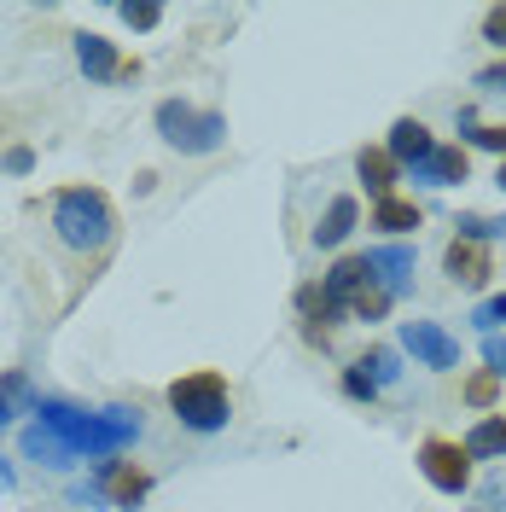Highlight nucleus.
<instances>
[{"label":"nucleus","mask_w":506,"mask_h":512,"mask_svg":"<svg viewBox=\"0 0 506 512\" xmlns=\"http://www.w3.org/2000/svg\"><path fill=\"white\" fill-rule=\"evenodd\" d=\"M35 425L41 431H53L70 454H94V460H111L117 448H128L140 437V414H128V408H105V414H82V408H70V402H35Z\"/></svg>","instance_id":"nucleus-1"},{"label":"nucleus","mask_w":506,"mask_h":512,"mask_svg":"<svg viewBox=\"0 0 506 512\" xmlns=\"http://www.w3.org/2000/svg\"><path fill=\"white\" fill-rule=\"evenodd\" d=\"M53 227H59V239L70 251H99L111 239L117 216H111V198L99 187H64L53 198Z\"/></svg>","instance_id":"nucleus-2"},{"label":"nucleus","mask_w":506,"mask_h":512,"mask_svg":"<svg viewBox=\"0 0 506 512\" xmlns=\"http://www.w3.org/2000/svg\"><path fill=\"white\" fill-rule=\"evenodd\" d=\"M169 408L175 419L187 425V431H222L227 419H233V396H227V379L222 373H187V379L169 384Z\"/></svg>","instance_id":"nucleus-3"},{"label":"nucleus","mask_w":506,"mask_h":512,"mask_svg":"<svg viewBox=\"0 0 506 512\" xmlns=\"http://www.w3.org/2000/svg\"><path fill=\"white\" fill-rule=\"evenodd\" d=\"M158 134L175 146V152L204 158V152H216V146L227 140V117L222 111H192L187 99H163L158 105Z\"/></svg>","instance_id":"nucleus-4"},{"label":"nucleus","mask_w":506,"mask_h":512,"mask_svg":"<svg viewBox=\"0 0 506 512\" xmlns=\"http://www.w3.org/2000/svg\"><path fill=\"white\" fill-rule=\"evenodd\" d=\"M419 472L437 483L443 495H460V489L472 483V454H466V443H448V437H425V443H419Z\"/></svg>","instance_id":"nucleus-5"},{"label":"nucleus","mask_w":506,"mask_h":512,"mask_svg":"<svg viewBox=\"0 0 506 512\" xmlns=\"http://www.w3.org/2000/svg\"><path fill=\"white\" fill-rule=\"evenodd\" d=\"M402 350H408L419 367H437V373L460 367V338L443 332L437 320H402Z\"/></svg>","instance_id":"nucleus-6"},{"label":"nucleus","mask_w":506,"mask_h":512,"mask_svg":"<svg viewBox=\"0 0 506 512\" xmlns=\"http://www.w3.org/2000/svg\"><path fill=\"white\" fill-rule=\"evenodd\" d=\"M94 489L111 501V507H140V501H146V489H152V478H146L134 460H99Z\"/></svg>","instance_id":"nucleus-7"},{"label":"nucleus","mask_w":506,"mask_h":512,"mask_svg":"<svg viewBox=\"0 0 506 512\" xmlns=\"http://www.w3.org/2000/svg\"><path fill=\"white\" fill-rule=\"evenodd\" d=\"M443 274L454 280V286H483L495 268H489V251L477 245V239H448L443 251Z\"/></svg>","instance_id":"nucleus-8"},{"label":"nucleus","mask_w":506,"mask_h":512,"mask_svg":"<svg viewBox=\"0 0 506 512\" xmlns=\"http://www.w3.org/2000/svg\"><path fill=\"white\" fill-rule=\"evenodd\" d=\"M76 59H82V70H88L94 82H117V76H140V64H123V59H117V47H111L105 35H76Z\"/></svg>","instance_id":"nucleus-9"},{"label":"nucleus","mask_w":506,"mask_h":512,"mask_svg":"<svg viewBox=\"0 0 506 512\" xmlns=\"http://www.w3.org/2000/svg\"><path fill=\"white\" fill-rule=\"evenodd\" d=\"M355 175L367 181V192H373V198H396V181H402V163L390 158L384 146H361V152H355Z\"/></svg>","instance_id":"nucleus-10"},{"label":"nucleus","mask_w":506,"mask_h":512,"mask_svg":"<svg viewBox=\"0 0 506 512\" xmlns=\"http://www.w3.org/2000/svg\"><path fill=\"white\" fill-rule=\"evenodd\" d=\"M466 175H472L466 146H437L431 158L413 169V181H425V187H454V181H466Z\"/></svg>","instance_id":"nucleus-11"},{"label":"nucleus","mask_w":506,"mask_h":512,"mask_svg":"<svg viewBox=\"0 0 506 512\" xmlns=\"http://www.w3.org/2000/svg\"><path fill=\"white\" fill-rule=\"evenodd\" d=\"M384 152L396 163H413V169H419V163L437 152V140H431V128L419 123V117H402V123L390 128V146H384Z\"/></svg>","instance_id":"nucleus-12"},{"label":"nucleus","mask_w":506,"mask_h":512,"mask_svg":"<svg viewBox=\"0 0 506 512\" xmlns=\"http://www.w3.org/2000/svg\"><path fill=\"white\" fill-rule=\"evenodd\" d=\"M367 268H373V280L396 297V291H408V280H413V251L408 245H379V251H367Z\"/></svg>","instance_id":"nucleus-13"},{"label":"nucleus","mask_w":506,"mask_h":512,"mask_svg":"<svg viewBox=\"0 0 506 512\" xmlns=\"http://www.w3.org/2000/svg\"><path fill=\"white\" fill-rule=\"evenodd\" d=\"M355 216H361V204H355L349 192H344V198H332V204H326V216H320V227H315L320 251H338L349 233H355Z\"/></svg>","instance_id":"nucleus-14"},{"label":"nucleus","mask_w":506,"mask_h":512,"mask_svg":"<svg viewBox=\"0 0 506 512\" xmlns=\"http://www.w3.org/2000/svg\"><path fill=\"white\" fill-rule=\"evenodd\" d=\"M367 280H373V268H367V256H344V262H338V268L326 274V297H332L338 309H349V297H355V291L367 286Z\"/></svg>","instance_id":"nucleus-15"},{"label":"nucleus","mask_w":506,"mask_h":512,"mask_svg":"<svg viewBox=\"0 0 506 512\" xmlns=\"http://www.w3.org/2000/svg\"><path fill=\"white\" fill-rule=\"evenodd\" d=\"M466 454L472 460H506V414L477 419L472 431H466Z\"/></svg>","instance_id":"nucleus-16"},{"label":"nucleus","mask_w":506,"mask_h":512,"mask_svg":"<svg viewBox=\"0 0 506 512\" xmlns=\"http://www.w3.org/2000/svg\"><path fill=\"white\" fill-rule=\"evenodd\" d=\"M297 309H303V320H309V338L326 344V320L338 315V303L326 297V286H303V291H297Z\"/></svg>","instance_id":"nucleus-17"},{"label":"nucleus","mask_w":506,"mask_h":512,"mask_svg":"<svg viewBox=\"0 0 506 512\" xmlns=\"http://www.w3.org/2000/svg\"><path fill=\"white\" fill-rule=\"evenodd\" d=\"M373 227H384V233H413L419 227V204L413 198H379L373 204Z\"/></svg>","instance_id":"nucleus-18"},{"label":"nucleus","mask_w":506,"mask_h":512,"mask_svg":"<svg viewBox=\"0 0 506 512\" xmlns=\"http://www.w3.org/2000/svg\"><path fill=\"white\" fill-rule=\"evenodd\" d=\"M460 128H466V140H472V146L501 152V163H506V123H477L472 111H460Z\"/></svg>","instance_id":"nucleus-19"},{"label":"nucleus","mask_w":506,"mask_h":512,"mask_svg":"<svg viewBox=\"0 0 506 512\" xmlns=\"http://www.w3.org/2000/svg\"><path fill=\"white\" fill-rule=\"evenodd\" d=\"M384 309H390V291H384L379 280H367V286L349 297V315L355 320H384Z\"/></svg>","instance_id":"nucleus-20"},{"label":"nucleus","mask_w":506,"mask_h":512,"mask_svg":"<svg viewBox=\"0 0 506 512\" xmlns=\"http://www.w3.org/2000/svg\"><path fill=\"white\" fill-rule=\"evenodd\" d=\"M24 454L47 460V466H64V460H70V448H64L53 431H41V425H30V431H24Z\"/></svg>","instance_id":"nucleus-21"},{"label":"nucleus","mask_w":506,"mask_h":512,"mask_svg":"<svg viewBox=\"0 0 506 512\" xmlns=\"http://www.w3.org/2000/svg\"><path fill=\"white\" fill-rule=\"evenodd\" d=\"M355 367H361L373 384H396V373H402V367H396V350H367Z\"/></svg>","instance_id":"nucleus-22"},{"label":"nucleus","mask_w":506,"mask_h":512,"mask_svg":"<svg viewBox=\"0 0 506 512\" xmlns=\"http://www.w3.org/2000/svg\"><path fill=\"white\" fill-rule=\"evenodd\" d=\"M495 390H501V373H495V367H483V373L466 379V402H472V408H495Z\"/></svg>","instance_id":"nucleus-23"},{"label":"nucleus","mask_w":506,"mask_h":512,"mask_svg":"<svg viewBox=\"0 0 506 512\" xmlns=\"http://www.w3.org/2000/svg\"><path fill=\"white\" fill-rule=\"evenodd\" d=\"M460 239H506V216H460Z\"/></svg>","instance_id":"nucleus-24"},{"label":"nucleus","mask_w":506,"mask_h":512,"mask_svg":"<svg viewBox=\"0 0 506 512\" xmlns=\"http://www.w3.org/2000/svg\"><path fill=\"white\" fill-rule=\"evenodd\" d=\"M163 18V6H152V0H123V24L128 30H152Z\"/></svg>","instance_id":"nucleus-25"},{"label":"nucleus","mask_w":506,"mask_h":512,"mask_svg":"<svg viewBox=\"0 0 506 512\" xmlns=\"http://www.w3.org/2000/svg\"><path fill=\"white\" fill-rule=\"evenodd\" d=\"M472 320L483 326V332H489V338H495V332L506 326V291H501V297H489V303H477V309H472Z\"/></svg>","instance_id":"nucleus-26"},{"label":"nucleus","mask_w":506,"mask_h":512,"mask_svg":"<svg viewBox=\"0 0 506 512\" xmlns=\"http://www.w3.org/2000/svg\"><path fill=\"white\" fill-rule=\"evenodd\" d=\"M483 41H495L506 53V6H489V12H483Z\"/></svg>","instance_id":"nucleus-27"},{"label":"nucleus","mask_w":506,"mask_h":512,"mask_svg":"<svg viewBox=\"0 0 506 512\" xmlns=\"http://www.w3.org/2000/svg\"><path fill=\"white\" fill-rule=\"evenodd\" d=\"M344 390H349V396H355V402H373V396H379V384L367 379L361 367H349V373H344Z\"/></svg>","instance_id":"nucleus-28"},{"label":"nucleus","mask_w":506,"mask_h":512,"mask_svg":"<svg viewBox=\"0 0 506 512\" xmlns=\"http://www.w3.org/2000/svg\"><path fill=\"white\" fill-rule=\"evenodd\" d=\"M30 169H35L30 146H12V152H6V175H30Z\"/></svg>","instance_id":"nucleus-29"},{"label":"nucleus","mask_w":506,"mask_h":512,"mask_svg":"<svg viewBox=\"0 0 506 512\" xmlns=\"http://www.w3.org/2000/svg\"><path fill=\"white\" fill-rule=\"evenodd\" d=\"M477 88H495V94H506V59H501V64H489V70L477 76Z\"/></svg>","instance_id":"nucleus-30"},{"label":"nucleus","mask_w":506,"mask_h":512,"mask_svg":"<svg viewBox=\"0 0 506 512\" xmlns=\"http://www.w3.org/2000/svg\"><path fill=\"white\" fill-rule=\"evenodd\" d=\"M489 367L506 379V338H489Z\"/></svg>","instance_id":"nucleus-31"},{"label":"nucleus","mask_w":506,"mask_h":512,"mask_svg":"<svg viewBox=\"0 0 506 512\" xmlns=\"http://www.w3.org/2000/svg\"><path fill=\"white\" fill-rule=\"evenodd\" d=\"M0 489H12V466L6 460H0Z\"/></svg>","instance_id":"nucleus-32"},{"label":"nucleus","mask_w":506,"mask_h":512,"mask_svg":"<svg viewBox=\"0 0 506 512\" xmlns=\"http://www.w3.org/2000/svg\"><path fill=\"white\" fill-rule=\"evenodd\" d=\"M495 187H501V192H506V163H501V175H495Z\"/></svg>","instance_id":"nucleus-33"}]
</instances>
